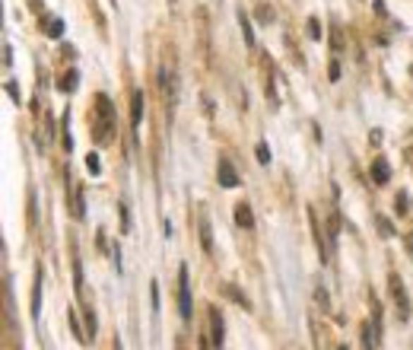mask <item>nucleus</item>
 I'll list each match as a JSON object with an SVG mask.
<instances>
[{
	"label": "nucleus",
	"instance_id": "f257e3e1",
	"mask_svg": "<svg viewBox=\"0 0 413 350\" xmlns=\"http://www.w3.org/2000/svg\"><path fill=\"white\" fill-rule=\"evenodd\" d=\"M114 131V112L108 95H95V124H92V140L95 144H108Z\"/></svg>",
	"mask_w": 413,
	"mask_h": 350
},
{
	"label": "nucleus",
	"instance_id": "f03ea898",
	"mask_svg": "<svg viewBox=\"0 0 413 350\" xmlns=\"http://www.w3.org/2000/svg\"><path fill=\"white\" fill-rule=\"evenodd\" d=\"M178 312L181 322H191V284H188V267L178 271Z\"/></svg>",
	"mask_w": 413,
	"mask_h": 350
},
{
	"label": "nucleus",
	"instance_id": "7ed1b4c3",
	"mask_svg": "<svg viewBox=\"0 0 413 350\" xmlns=\"http://www.w3.org/2000/svg\"><path fill=\"white\" fill-rule=\"evenodd\" d=\"M391 296H394V305H397L400 322H407V318H410V296H407L404 280H400L397 274H391Z\"/></svg>",
	"mask_w": 413,
	"mask_h": 350
},
{
	"label": "nucleus",
	"instance_id": "20e7f679",
	"mask_svg": "<svg viewBox=\"0 0 413 350\" xmlns=\"http://www.w3.org/2000/svg\"><path fill=\"white\" fill-rule=\"evenodd\" d=\"M210 341H213L216 350H222V344H226V328H222L220 309H210Z\"/></svg>",
	"mask_w": 413,
	"mask_h": 350
},
{
	"label": "nucleus",
	"instance_id": "39448f33",
	"mask_svg": "<svg viewBox=\"0 0 413 350\" xmlns=\"http://www.w3.org/2000/svg\"><path fill=\"white\" fill-rule=\"evenodd\" d=\"M159 80H162V99H165V105L175 108V102H178V83H175V74L162 70V74H159Z\"/></svg>",
	"mask_w": 413,
	"mask_h": 350
},
{
	"label": "nucleus",
	"instance_id": "423d86ee",
	"mask_svg": "<svg viewBox=\"0 0 413 350\" xmlns=\"http://www.w3.org/2000/svg\"><path fill=\"white\" fill-rule=\"evenodd\" d=\"M216 178H220L222 188H235V185H239V172H235V165L229 163V159H220V165H216Z\"/></svg>",
	"mask_w": 413,
	"mask_h": 350
},
{
	"label": "nucleus",
	"instance_id": "0eeeda50",
	"mask_svg": "<svg viewBox=\"0 0 413 350\" xmlns=\"http://www.w3.org/2000/svg\"><path fill=\"white\" fill-rule=\"evenodd\" d=\"M143 93H140V89H133V95H131V127L133 131H137L140 127V121H143Z\"/></svg>",
	"mask_w": 413,
	"mask_h": 350
},
{
	"label": "nucleus",
	"instance_id": "6e6552de",
	"mask_svg": "<svg viewBox=\"0 0 413 350\" xmlns=\"http://www.w3.org/2000/svg\"><path fill=\"white\" fill-rule=\"evenodd\" d=\"M235 223H239L241 229H251L254 226V214H251V207H248L245 201L235 204Z\"/></svg>",
	"mask_w": 413,
	"mask_h": 350
},
{
	"label": "nucleus",
	"instance_id": "1a4fd4ad",
	"mask_svg": "<svg viewBox=\"0 0 413 350\" xmlns=\"http://www.w3.org/2000/svg\"><path fill=\"white\" fill-rule=\"evenodd\" d=\"M42 312V267H35V286H32V318Z\"/></svg>",
	"mask_w": 413,
	"mask_h": 350
},
{
	"label": "nucleus",
	"instance_id": "9d476101",
	"mask_svg": "<svg viewBox=\"0 0 413 350\" xmlns=\"http://www.w3.org/2000/svg\"><path fill=\"white\" fill-rule=\"evenodd\" d=\"M388 178H391V169H388V163L378 156V159L372 163V182H375V185H388Z\"/></svg>",
	"mask_w": 413,
	"mask_h": 350
},
{
	"label": "nucleus",
	"instance_id": "9b49d317",
	"mask_svg": "<svg viewBox=\"0 0 413 350\" xmlns=\"http://www.w3.org/2000/svg\"><path fill=\"white\" fill-rule=\"evenodd\" d=\"M61 32H64V23L57 16L44 19V35H48V38H61Z\"/></svg>",
	"mask_w": 413,
	"mask_h": 350
},
{
	"label": "nucleus",
	"instance_id": "f8f14e48",
	"mask_svg": "<svg viewBox=\"0 0 413 350\" xmlns=\"http://www.w3.org/2000/svg\"><path fill=\"white\" fill-rule=\"evenodd\" d=\"M200 245H203V252H213V235H210L207 216H200Z\"/></svg>",
	"mask_w": 413,
	"mask_h": 350
},
{
	"label": "nucleus",
	"instance_id": "ddd939ff",
	"mask_svg": "<svg viewBox=\"0 0 413 350\" xmlns=\"http://www.w3.org/2000/svg\"><path fill=\"white\" fill-rule=\"evenodd\" d=\"M76 80H80V74H76V70H70V74H64V80L57 83V86H61V93H73Z\"/></svg>",
	"mask_w": 413,
	"mask_h": 350
},
{
	"label": "nucleus",
	"instance_id": "4468645a",
	"mask_svg": "<svg viewBox=\"0 0 413 350\" xmlns=\"http://www.w3.org/2000/svg\"><path fill=\"white\" fill-rule=\"evenodd\" d=\"M362 347H366V350L378 347V334H372V328H369V325H362Z\"/></svg>",
	"mask_w": 413,
	"mask_h": 350
},
{
	"label": "nucleus",
	"instance_id": "2eb2a0df",
	"mask_svg": "<svg viewBox=\"0 0 413 350\" xmlns=\"http://www.w3.org/2000/svg\"><path fill=\"white\" fill-rule=\"evenodd\" d=\"M239 23H241V35H245V45H254V32H251V23H248L245 13H239Z\"/></svg>",
	"mask_w": 413,
	"mask_h": 350
},
{
	"label": "nucleus",
	"instance_id": "dca6fc26",
	"mask_svg": "<svg viewBox=\"0 0 413 350\" xmlns=\"http://www.w3.org/2000/svg\"><path fill=\"white\" fill-rule=\"evenodd\" d=\"M73 290H76V296H83V271H80V261H73Z\"/></svg>",
	"mask_w": 413,
	"mask_h": 350
},
{
	"label": "nucleus",
	"instance_id": "f3484780",
	"mask_svg": "<svg viewBox=\"0 0 413 350\" xmlns=\"http://www.w3.org/2000/svg\"><path fill=\"white\" fill-rule=\"evenodd\" d=\"M407 204H410V197H407L404 191H400V194H397V201H394V207H397V214H400V216H407V214H410V207H407Z\"/></svg>",
	"mask_w": 413,
	"mask_h": 350
},
{
	"label": "nucleus",
	"instance_id": "a211bd4d",
	"mask_svg": "<svg viewBox=\"0 0 413 350\" xmlns=\"http://www.w3.org/2000/svg\"><path fill=\"white\" fill-rule=\"evenodd\" d=\"M226 293H229V296H232V299H235V303H239V305H241V309H248V299H245V296H241V293H239V290H235V286H232V284H226Z\"/></svg>",
	"mask_w": 413,
	"mask_h": 350
},
{
	"label": "nucleus",
	"instance_id": "6ab92c4d",
	"mask_svg": "<svg viewBox=\"0 0 413 350\" xmlns=\"http://www.w3.org/2000/svg\"><path fill=\"white\" fill-rule=\"evenodd\" d=\"M375 223H378V229H381V235H385V239H388V235H394V226L385 220V216H375Z\"/></svg>",
	"mask_w": 413,
	"mask_h": 350
},
{
	"label": "nucleus",
	"instance_id": "aec40b11",
	"mask_svg": "<svg viewBox=\"0 0 413 350\" xmlns=\"http://www.w3.org/2000/svg\"><path fill=\"white\" fill-rule=\"evenodd\" d=\"M86 169L92 172V175H99L102 165H99V156H95V153H89V156H86Z\"/></svg>",
	"mask_w": 413,
	"mask_h": 350
},
{
	"label": "nucleus",
	"instance_id": "412c9836",
	"mask_svg": "<svg viewBox=\"0 0 413 350\" xmlns=\"http://www.w3.org/2000/svg\"><path fill=\"white\" fill-rule=\"evenodd\" d=\"M258 163H270V150H267V144H258Z\"/></svg>",
	"mask_w": 413,
	"mask_h": 350
},
{
	"label": "nucleus",
	"instance_id": "4be33fe9",
	"mask_svg": "<svg viewBox=\"0 0 413 350\" xmlns=\"http://www.w3.org/2000/svg\"><path fill=\"white\" fill-rule=\"evenodd\" d=\"M86 334H89V337H95V315H92V309L86 312Z\"/></svg>",
	"mask_w": 413,
	"mask_h": 350
},
{
	"label": "nucleus",
	"instance_id": "5701e85b",
	"mask_svg": "<svg viewBox=\"0 0 413 350\" xmlns=\"http://www.w3.org/2000/svg\"><path fill=\"white\" fill-rule=\"evenodd\" d=\"M309 35H311V38H321V29H318V19H309Z\"/></svg>",
	"mask_w": 413,
	"mask_h": 350
},
{
	"label": "nucleus",
	"instance_id": "b1692460",
	"mask_svg": "<svg viewBox=\"0 0 413 350\" xmlns=\"http://www.w3.org/2000/svg\"><path fill=\"white\" fill-rule=\"evenodd\" d=\"M330 38H334V51H340L343 48V38H340V29L334 25V32H330Z\"/></svg>",
	"mask_w": 413,
	"mask_h": 350
},
{
	"label": "nucleus",
	"instance_id": "393cba45",
	"mask_svg": "<svg viewBox=\"0 0 413 350\" xmlns=\"http://www.w3.org/2000/svg\"><path fill=\"white\" fill-rule=\"evenodd\" d=\"M150 299H152V312H156V309H159V286H156V284L150 286Z\"/></svg>",
	"mask_w": 413,
	"mask_h": 350
},
{
	"label": "nucleus",
	"instance_id": "a878e982",
	"mask_svg": "<svg viewBox=\"0 0 413 350\" xmlns=\"http://www.w3.org/2000/svg\"><path fill=\"white\" fill-rule=\"evenodd\" d=\"M258 16H261V23H270V19H273V10H267V6H261V10H258Z\"/></svg>",
	"mask_w": 413,
	"mask_h": 350
},
{
	"label": "nucleus",
	"instance_id": "bb28decb",
	"mask_svg": "<svg viewBox=\"0 0 413 350\" xmlns=\"http://www.w3.org/2000/svg\"><path fill=\"white\" fill-rule=\"evenodd\" d=\"M6 93H10V95H13V99H16V102H19V86H16V83H6Z\"/></svg>",
	"mask_w": 413,
	"mask_h": 350
},
{
	"label": "nucleus",
	"instance_id": "cd10ccee",
	"mask_svg": "<svg viewBox=\"0 0 413 350\" xmlns=\"http://www.w3.org/2000/svg\"><path fill=\"white\" fill-rule=\"evenodd\" d=\"M4 64H6V67H10V64H13V48H10V45H6V48H4Z\"/></svg>",
	"mask_w": 413,
	"mask_h": 350
},
{
	"label": "nucleus",
	"instance_id": "c85d7f7f",
	"mask_svg": "<svg viewBox=\"0 0 413 350\" xmlns=\"http://www.w3.org/2000/svg\"><path fill=\"white\" fill-rule=\"evenodd\" d=\"M315 296H318V303H321V305H324V309H328V305H330V303H328V293H324V290H318V293H315Z\"/></svg>",
	"mask_w": 413,
	"mask_h": 350
},
{
	"label": "nucleus",
	"instance_id": "c756f323",
	"mask_svg": "<svg viewBox=\"0 0 413 350\" xmlns=\"http://www.w3.org/2000/svg\"><path fill=\"white\" fill-rule=\"evenodd\" d=\"M372 4H375V10H378L381 16H385V13H388V10H385V4H381V0H372Z\"/></svg>",
	"mask_w": 413,
	"mask_h": 350
},
{
	"label": "nucleus",
	"instance_id": "7c9ffc66",
	"mask_svg": "<svg viewBox=\"0 0 413 350\" xmlns=\"http://www.w3.org/2000/svg\"><path fill=\"white\" fill-rule=\"evenodd\" d=\"M407 252H410V258H413V235H407Z\"/></svg>",
	"mask_w": 413,
	"mask_h": 350
},
{
	"label": "nucleus",
	"instance_id": "2f4dec72",
	"mask_svg": "<svg viewBox=\"0 0 413 350\" xmlns=\"http://www.w3.org/2000/svg\"><path fill=\"white\" fill-rule=\"evenodd\" d=\"M337 350H347V347H337Z\"/></svg>",
	"mask_w": 413,
	"mask_h": 350
}]
</instances>
